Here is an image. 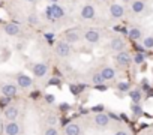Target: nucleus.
I'll list each match as a JSON object with an SVG mask.
<instances>
[{"label":"nucleus","instance_id":"obj_32","mask_svg":"<svg viewBox=\"0 0 153 135\" xmlns=\"http://www.w3.org/2000/svg\"><path fill=\"white\" fill-rule=\"evenodd\" d=\"M95 87H96L98 90H107V87H105V86H102V84H98V86H95Z\"/></svg>","mask_w":153,"mask_h":135},{"label":"nucleus","instance_id":"obj_13","mask_svg":"<svg viewBox=\"0 0 153 135\" xmlns=\"http://www.w3.org/2000/svg\"><path fill=\"white\" fill-rule=\"evenodd\" d=\"M129 5H131V11L137 15H140L146 11V0H131Z\"/></svg>","mask_w":153,"mask_h":135},{"label":"nucleus","instance_id":"obj_29","mask_svg":"<svg viewBox=\"0 0 153 135\" xmlns=\"http://www.w3.org/2000/svg\"><path fill=\"white\" fill-rule=\"evenodd\" d=\"M81 89H83L81 86H71V90H72V93H74V95H78Z\"/></svg>","mask_w":153,"mask_h":135},{"label":"nucleus","instance_id":"obj_31","mask_svg":"<svg viewBox=\"0 0 153 135\" xmlns=\"http://www.w3.org/2000/svg\"><path fill=\"white\" fill-rule=\"evenodd\" d=\"M50 84H60V80H57V78H51V81H50Z\"/></svg>","mask_w":153,"mask_h":135},{"label":"nucleus","instance_id":"obj_33","mask_svg":"<svg viewBox=\"0 0 153 135\" xmlns=\"http://www.w3.org/2000/svg\"><path fill=\"white\" fill-rule=\"evenodd\" d=\"M45 99H47L48 102H54V96H51V95H48V96H45Z\"/></svg>","mask_w":153,"mask_h":135},{"label":"nucleus","instance_id":"obj_23","mask_svg":"<svg viewBox=\"0 0 153 135\" xmlns=\"http://www.w3.org/2000/svg\"><path fill=\"white\" fill-rule=\"evenodd\" d=\"M144 60H146V56H144L143 53H135V54L132 56V62H134L135 65H143Z\"/></svg>","mask_w":153,"mask_h":135},{"label":"nucleus","instance_id":"obj_7","mask_svg":"<svg viewBox=\"0 0 153 135\" xmlns=\"http://www.w3.org/2000/svg\"><path fill=\"white\" fill-rule=\"evenodd\" d=\"M108 12L113 18L120 20V18L125 17V5L123 3H111L110 8H108Z\"/></svg>","mask_w":153,"mask_h":135},{"label":"nucleus","instance_id":"obj_5","mask_svg":"<svg viewBox=\"0 0 153 135\" xmlns=\"http://www.w3.org/2000/svg\"><path fill=\"white\" fill-rule=\"evenodd\" d=\"M3 32L6 36H11V38H15V36H20L23 33V27L20 24H15V23H8L3 26Z\"/></svg>","mask_w":153,"mask_h":135},{"label":"nucleus","instance_id":"obj_4","mask_svg":"<svg viewBox=\"0 0 153 135\" xmlns=\"http://www.w3.org/2000/svg\"><path fill=\"white\" fill-rule=\"evenodd\" d=\"M54 51L59 57L62 59H66L71 56V45L66 42V41H59L56 45H54Z\"/></svg>","mask_w":153,"mask_h":135},{"label":"nucleus","instance_id":"obj_19","mask_svg":"<svg viewBox=\"0 0 153 135\" xmlns=\"http://www.w3.org/2000/svg\"><path fill=\"white\" fill-rule=\"evenodd\" d=\"M65 134L66 135H80L81 134V126L78 123H69L65 128Z\"/></svg>","mask_w":153,"mask_h":135},{"label":"nucleus","instance_id":"obj_11","mask_svg":"<svg viewBox=\"0 0 153 135\" xmlns=\"http://www.w3.org/2000/svg\"><path fill=\"white\" fill-rule=\"evenodd\" d=\"M125 47H126V44H125L123 38H120V36H114V38L110 41V50H111V51L119 53V51H123Z\"/></svg>","mask_w":153,"mask_h":135},{"label":"nucleus","instance_id":"obj_25","mask_svg":"<svg viewBox=\"0 0 153 135\" xmlns=\"http://www.w3.org/2000/svg\"><path fill=\"white\" fill-rule=\"evenodd\" d=\"M117 89H119V92H129L131 90V86H129L128 81H120L117 84Z\"/></svg>","mask_w":153,"mask_h":135},{"label":"nucleus","instance_id":"obj_34","mask_svg":"<svg viewBox=\"0 0 153 135\" xmlns=\"http://www.w3.org/2000/svg\"><path fill=\"white\" fill-rule=\"evenodd\" d=\"M114 135H129V134H128V132H125V131H117Z\"/></svg>","mask_w":153,"mask_h":135},{"label":"nucleus","instance_id":"obj_17","mask_svg":"<svg viewBox=\"0 0 153 135\" xmlns=\"http://www.w3.org/2000/svg\"><path fill=\"white\" fill-rule=\"evenodd\" d=\"M99 72H101V75H102V78L105 81H110V80H114L116 78V71L113 69L111 66H102Z\"/></svg>","mask_w":153,"mask_h":135},{"label":"nucleus","instance_id":"obj_22","mask_svg":"<svg viewBox=\"0 0 153 135\" xmlns=\"http://www.w3.org/2000/svg\"><path fill=\"white\" fill-rule=\"evenodd\" d=\"M90 81L93 83V86H98V84H104V83H105V80L102 78L101 72H93V74L90 75Z\"/></svg>","mask_w":153,"mask_h":135},{"label":"nucleus","instance_id":"obj_35","mask_svg":"<svg viewBox=\"0 0 153 135\" xmlns=\"http://www.w3.org/2000/svg\"><path fill=\"white\" fill-rule=\"evenodd\" d=\"M47 2H48L50 5H53V3H60V0H47Z\"/></svg>","mask_w":153,"mask_h":135},{"label":"nucleus","instance_id":"obj_40","mask_svg":"<svg viewBox=\"0 0 153 135\" xmlns=\"http://www.w3.org/2000/svg\"><path fill=\"white\" fill-rule=\"evenodd\" d=\"M72 2H74V0H72Z\"/></svg>","mask_w":153,"mask_h":135},{"label":"nucleus","instance_id":"obj_37","mask_svg":"<svg viewBox=\"0 0 153 135\" xmlns=\"http://www.w3.org/2000/svg\"><path fill=\"white\" fill-rule=\"evenodd\" d=\"M68 108H69V107H68V104H62V110H63V111H66Z\"/></svg>","mask_w":153,"mask_h":135},{"label":"nucleus","instance_id":"obj_39","mask_svg":"<svg viewBox=\"0 0 153 135\" xmlns=\"http://www.w3.org/2000/svg\"><path fill=\"white\" fill-rule=\"evenodd\" d=\"M98 2H107V0H98Z\"/></svg>","mask_w":153,"mask_h":135},{"label":"nucleus","instance_id":"obj_6","mask_svg":"<svg viewBox=\"0 0 153 135\" xmlns=\"http://www.w3.org/2000/svg\"><path fill=\"white\" fill-rule=\"evenodd\" d=\"M48 71H50V68H48V65L44 63V62H38V63H35V65L32 66V72H33V75H35L36 78L45 77V75L48 74Z\"/></svg>","mask_w":153,"mask_h":135},{"label":"nucleus","instance_id":"obj_8","mask_svg":"<svg viewBox=\"0 0 153 135\" xmlns=\"http://www.w3.org/2000/svg\"><path fill=\"white\" fill-rule=\"evenodd\" d=\"M83 36H84L86 42H89V44H98L101 41V32L96 29H87L83 33Z\"/></svg>","mask_w":153,"mask_h":135},{"label":"nucleus","instance_id":"obj_30","mask_svg":"<svg viewBox=\"0 0 153 135\" xmlns=\"http://www.w3.org/2000/svg\"><path fill=\"white\" fill-rule=\"evenodd\" d=\"M92 111H96V113H101V111H104V107H102V105H98V107H93V108H92Z\"/></svg>","mask_w":153,"mask_h":135},{"label":"nucleus","instance_id":"obj_36","mask_svg":"<svg viewBox=\"0 0 153 135\" xmlns=\"http://www.w3.org/2000/svg\"><path fill=\"white\" fill-rule=\"evenodd\" d=\"M24 2H27V3H30V5H35L38 0H24Z\"/></svg>","mask_w":153,"mask_h":135},{"label":"nucleus","instance_id":"obj_27","mask_svg":"<svg viewBox=\"0 0 153 135\" xmlns=\"http://www.w3.org/2000/svg\"><path fill=\"white\" fill-rule=\"evenodd\" d=\"M45 120H47V123H48L50 126H54V125L57 123V117H56L54 114H48Z\"/></svg>","mask_w":153,"mask_h":135},{"label":"nucleus","instance_id":"obj_18","mask_svg":"<svg viewBox=\"0 0 153 135\" xmlns=\"http://www.w3.org/2000/svg\"><path fill=\"white\" fill-rule=\"evenodd\" d=\"M128 36H129L131 41L138 42V41L143 39V30H141L140 27H131V29L128 30Z\"/></svg>","mask_w":153,"mask_h":135},{"label":"nucleus","instance_id":"obj_1","mask_svg":"<svg viewBox=\"0 0 153 135\" xmlns=\"http://www.w3.org/2000/svg\"><path fill=\"white\" fill-rule=\"evenodd\" d=\"M45 9L48 11V14L51 15L53 20H62V18L66 15V9H65V6H62L60 3H53V5H50L48 8H45Z\"/></svg>","mask_w":153,"mask_h":135},{"label":"nucleus","instance_id":"obj_20","mask_svg":"<svg viewBox=\"0 0 153 135\" xmlns=\"http://www.w3.org/2000/svg\"><path fill=\"white\" fill-rule=\"evenodd\" d=\"M26 21H27V24H29V26L36 27V26H39V24H41V17H39L36 12H30V14L26 17Z\"/></svg>","mask_w":153,"mask_h":135},{"label":"nucleus","instance_id":"obj_16","mask_svg":"<svg viewBox=\"0 0 153 135\" xmlns=\"http://www.w3.org/2000/svg\"><path fill=\"white\" fill-rule=\"evenodd\" d=\"M95 125L99 126V128H107L110 125V116L107 113H102V111L98 113L95 116Z\"/></svg>","mask_w":153,"mask_h":135},{"label":"nucleus","instance_id":"obj_9","mask_svg":"<svg viewBox=\"0 0 153 135\" xmlns=\"http://www.w3.org/2000/svg\"><path fill=\"white\" fill-rule=\"evenodd\" d=\"M20 132H21V126H20V123H17V120H8L5 123L6 135H18Z\"/></svg>","mask_w":153,"mask_h":135},{"label":"nucleus","instance_id":"obj_2","mask_svg":"<svg viewBox=\"0 0 153 135\" xmlns=\"http://www.w3.org/2000/svg\"><path fill=\"white\" fill-rule=\"evenodd\" d=\"M80 18L81 20H93L96 18V6L92 3H86L80 8Z\"/></svg>","mask_w":153,"mask_h":135},{"label":"nucleus","instance_id":"obj_10","mask_svg":"<svg viewBox=\"0 0 153 135\" xmlns=\"http://www.w3.org/2000/svg\"><path fill=\"white\" fill-rule=\"evenodd\" d=\"M0 92H2V95H3L5 98H14V96H17V93H18V87H17L15 84L8 83V84H3V86H2Z\"/></svg>","mask_w":153,"mask_h":135},{"label":"nucleus","instance_id":"obj_3","mask_svg":"<svg viewBox=\"0 0 153 135\" xmlns=\"http://www.w3.org/2000/svg\"><path fill=\"white\" fill-rule=\"evenodd\" d=\"M63 41H66L69 45H74V44H78L81 41V33L78 29H68L65 33H63Z\"/></svg>","mask_w":153,"mask_h":135},{"label":"nucleus","instance_id":"obj_14","mask_svg":"<svg viewBox=\"0 0 153 135\" xmlns=\"http://www.w3.org/2000/svg\"><path fill=\"white\" fill-rule=\"evenodd\" d=\"M32 84H33V80L29 75H26V74H18L17 75V86L18 87L29 89V87H32Z\"/></svg>","mask_w":153,"mask_h":135},{"label":"nucleus","instance_id":"obj_26","mask_svg":"<svg viewBox=\"0 0 153 135\" xmlns=\"http://www.w3.org/2000/svg\"><path fill=\"white\" fill-rule=\"evenodd\" d=\"M44 135H59V131L56 126H48L45 131H44Z\"/></svg>","mask_w":153,"mask_h":135},{"label":"nucleus","instance_id":"obj_21","mask_svg":"<svg viewBox=\"0 0 153 135\" xmlns=\"http://www.w3.org/2000/svg\"><path fill=\"white\" fill-rule=\"evenodd\" d=\"M128 93H129V98H131V101H132L134 104H140V101L143 99V93H141V90H138V89L129 90Z\"/></svg>","mask_w":153,"mask_h":135},{"label":"nucleus","instance_id":"obj_24","mask_svg":"<svg viewBox=\"0 0 153 135\" xmlns=\"http://www.w3.org/2000/svg\"><path fill=\"white\" fill-rule=\"evenodd\" d=\"M143 47L146 50H152L153 48V36H146L143 38Z\"/></svg>","mask_w":153,"mask_h":135},{"label":"nucleus","instance_id":"obj_12","mask_svg":"<svg viewBox=\"0 0 153 135\" xmlns=\"http://www.w3.org/2000/svg\"><path fill=\"white\" fill-rule=\"evenodd\" d=\"M116 62H117V65H120V66H128L131 62H132V56L128 53V51H119L117 54H116Z\"/></svg>","mask_w":153,"mask_h":135},{"label":"nucleus","instance_id":"obj_15","mask_svg":"<svg viewBox=\"0 0 153 135\" xmlns=\"http://www.w3.org/2000/svg\"><path fill=\"white\" fill-rule=\"evenodd\" d=\"M18 114H20V111H18V107H15V105H8L3 110V116L6 120H17Z\"/></svg>","mask_w":153,"mask_h":135},{"label":"nucleus","instance_id":"obj_38","mask_svg":"<svg viewBox=\"0 0 153 135\" xmlns=\"http://www.w3.org/2000/svg\"><path fill=\"white\" fill-rule=\"evenodd\" d=\"M131 2V0H123V3H129Z\"/></svg>","mask_w":153,"mask_h":135},{"label":"nucleus","instance_id":"obj_28","mask_svg":"<svg viewBox=\"0 0 153 135\" xmlns=\"http://www.w3.org/2000/svg\"><path fill=\"white\" fill-rule=\"evenodd\" d=\"M131 108H132V111H134L137 116H141V114H143V110H141V107H140L138 104H134V105H131Z\"/></svg>","mask_w":153,"mask_h":135}]
</instances>
